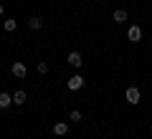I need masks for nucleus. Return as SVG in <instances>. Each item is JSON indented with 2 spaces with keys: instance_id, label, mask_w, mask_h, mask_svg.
Here are the masks:
<instances>
[{
  "instance_id": "nucleus-1",
  "label": "nucleus",
  "mask_w": 152,
  "mask_h": 139,
  "mask_svg": "<svg viewBox=\"0 0 152 139\" xmlns=\"http://www.w3.org/2000/svg\"><path fill=\"white\" fill-rule=\"evenodd\" d=\"M13 76H15V79H26V74H28V68H26V63H20V61H15V63H13Z\"/></svg>"
},
{
  "instance_id": "nucleus-2",
  "label": "nucleus",
  "mask_w": 152,
  "mask_h": 139,
  "mask_svg": "<svg viewBox=\"0 0 152 139\" xmlns=\"http://www.w3.org/2000/svg\"><path fill=\"white\" fill-rule=\"evenodd\" d=\"M127 36H129L132 43H140V38H142V28H140V25H132L129 31H127Z\"/></svg>"
},
{
  "instance_id": "nucleus-3",
  "label": "nucleus",
  "mask_w": 152,
  "mask_h": 139,
  "mask_svg": "<svg viewBox=\"0 0 152 139\" xmlns=\"http://www.w3.org/2000/svg\"><path fill=\"white\" fill-rule=\"evenodd\" d=\"M127 101L129 104H140V89L129 86V89H127Z\"/></svg>"
},
{
  "instance_id": "nucleus-4",
  "label": "nucleus",
  "mask_w": 152,
  "mask_h": 139,
  "mask_svg": "<svg viewBox=\"0 0 152 139\" xmlns=\"http://www.w3.org/2000/svg\"><path fill=\"white\" fill-rule=\"evenodd\" d=\"M28 101V96H26V91L23 89H18L15 94H13V104H18V106H23V104Z\"/></svg>"
},
{
  "instance_id": "nucleus-5",
  "label": "nucleus",
  "mask_w": 152,
  "mask_h": 139,
  "mask_svg": "<svg viewBox=\"0 0 152 139\" xmlns=\"http://www.w3.org/2000/svg\"><path fill=\"white\" fill-rule=\"evenodd\" d=\"M81 86H84V79H81V76H71V79H69V89H71V91H79Z\"/></svg>"
},
{
  "instance_id": "nucleus-6",
  "label": "nucleus",
  "mask_w": 152,
  "mask_h": 139,
  "mask_svg": "<svg viewBox=\"0 0 152 139\" xmlns=\"http://www.w3.org/2000/svg\"><path fill=\"white\" fill-rule=\"evenodd\" d=\"M69 63L74 66V68H81V63H84V61H81V56H79V53L74 51V53H69Z\"/></svg>"
},
{
  "instance_id": "nucleus-7",
  "label": "nucleus",
  "mask_w": 152,
  "mask_h": 139,
  "mask_svg": "<svg viewBox=\"0 0 152 139\" xmlns=\"http://www.w3.org/2000/svg\"><path fill=\"white\" fill-rule=\"evenodd\" d=\"M53 132L58 134V137H64V134H69V124H66V122H58V124L53 127Z\"/></svg>"
},
{
  "instance_id": "nucleus-8",
  "label": "nucleus",
  "mask_w": 152,
  "mask_h": 139,
  "mask_svg": "<svg viewBox=\"0 0 152 139\" xmlns=\"http://www.w3.org/2000/svg\"><path fill=\"white\" fill-rule=\"evenodd\" d=\"M114 23H127V10H122V8H119V10H114Z\"/></svg>"
},
{
  "instance_id": "nucleus-9",
  "label": "nucleus",
  "mask_w": 152,
  "mask_h": 139,
  "mask_svg": "<svg viewBox=\"0 0 152 139\" xmlns=\"http://www.w3.org/2000/svg\"><path fill=\"white\" fill-rule=\"evenodd\" d=\"M13 104V96L10 94H0V109H8Z\"/></svg>"
},
{
  "instance_id": "nucleus-10",
  "label": "nucleus",
  "mask_w": 152,
  "mask_h": 139,
  "mask_svg": "<svg viewBox=\"0 0 152 139\" xmlns=\"http://www.w3.org/2000/svg\"><path fill=\"white\" fill-rule=\"evenodd\" d=\"M28 25H31L33 31H41V28H43V20H41V18H31V20H28Z\"/></svg>"
},
{
  "instance_id": "nucleus-11",
  "label": "nucleus",
  "mask_w": 152,
  "mask_h": 139,
  "mask_svg": "<svg viewBox=\"0 0 152 139\" xmlns=\"http://www.w3.org/2000/svg\"><path fill=\"white\" fill-rule=\"evenodd\" d=\"M15 28H18V23H15V20H5V31H8V33H13Z\"/></svg>"
},
{
  "instance_id": "nucleus-12",
  "label": "nucleus",
  "mask_w": 152,
  "mask_h": 139,
  "mask_svg": "<svg viewBox=\"0 0 152 139\" xmlns=\"http://www.w3.org/2000/svg\"><path fill=\"white\" fill-rule=\"evenodd\" d=\"M38 74H48V63L41 61V63H38Z\"/></svg>"
},
{
  "instance_id": "nucleus-13",
  "label": "nucleus",
  "mask_w": 152,
  "mask_h": 139,
  "mask_svg": "<svg viewBox=\"0 0 152 139\" xmlns=\"http://www.w3.org/2000/svg\"><path fill=\"white\" fill-rule=\"evenodd\" d=\"M71 122H81V111H71Z\"/></svg>"
},
{
  "instance_id": "nucleus-14",
  "label": "nucleus",
  "mask_w": 152,
  "mask_h": 139,
  "mask_svg": "<svg viewBox=\"0 0 152 139\" xmlns=\"http://www.w3.org/2000/svg\"><path fill=\"white\" fill-rule=\"evenodd\" d=\"M0 15H3V5H0Z\"/></svg>"
}]
</instances>
